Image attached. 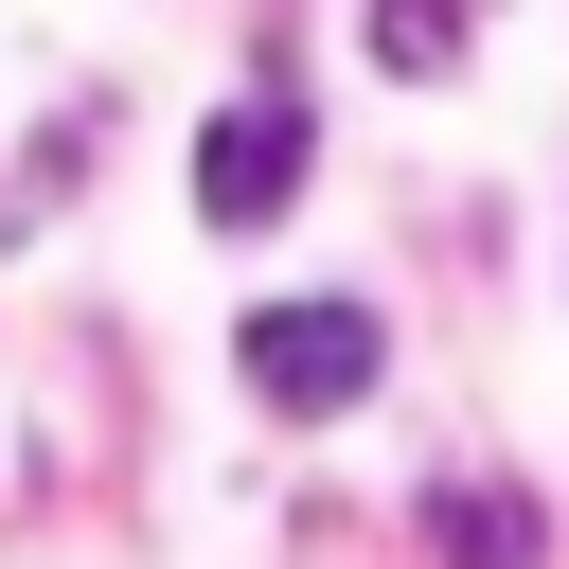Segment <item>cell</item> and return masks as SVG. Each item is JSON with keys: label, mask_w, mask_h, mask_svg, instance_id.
<instances>
[{"label": "cell", "mask_w": 569, "mask_h": 569, "mask_svg": "<svg viewBox=\"0 0 569 569\" xmlns=\"http://www.w3.org/2000/svg\"><path fill=\"white\" fill-rule=\"evenodd\" d=\"M373 373H391L373 302H267V320H249V391H267V409H302V427H320V409H356Z\"/></svg>", "instance_id": "cell-1"}, {"label": "cell", "mask_w": 569, "mask_h": 569, "mask_svg": "<svg viewBox=\"0 0 569 569\" xmlns=\"http://www.w3.org/2000/svg\"><path fill=\"white\" fill-rule=\"evenodd\" d=\"M302 89H249V107H213V142H196V213L213 231H267L284 196H302Z\"/></svg>", "instance_id": "cell-2"}, {"label": "cell", "mask_w": 569, "mask_h": 569, "mask_svg": "<svg viewBox=\"0 0 569 569\" xmlns=\"http://www.w3.org/2000/svg\"><path fill=\"white\" fill-rule=\"evenodd\" d=\"M427 569H551V533H533L516 480H445L427 498Z\"/></svg>", "instance_id": "cell-3"}, {"label": "cell", "mask_w": 569, "mask_h": 569, "mask_svg": "<svg viewBox=\"0 0 569 569\" xmlns=\"http://www.w3.org/2000/svg\"><path fill=\"white\" fill-rule=\"evenodd\" d=\"M373 71L445 89V71H462V0H373Z\"/></svg>", "instance_id": "cell-4"}]
</instances>
